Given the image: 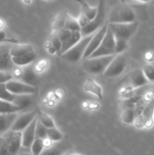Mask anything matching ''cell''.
Listing matches in <instances>:
<instances>
[{"mask_svg": "<svg viewBox=\"0 0 154 155\" xmlns=\"http://www.w3.org/2000/svg\"><path fill=\"white\" fill-rule=\"evenodd\" d=\"M83 89L88 93L98 97L99 99L103 98V90L101 86L95 80L91 78H88L83 84Z\"/></svg>", "mask_w": 154, "mask_h": 155, "instance_id": "obj_20", "label": "cell"}, {"mask_svg": "<svg viewBox=\"0 0 154 155\" xmlns=\"http://www.w3.org/2000/svg\"><path fill=\"white\" fill-rule=\"evenodd\" d=\"M45 1H46V2H51V1H52V0H45Z\"/></svg>", "mask_w": 154, "mask_h": 155, "instance_id": "obj_43", "label": "cell"}, {"mask_svg": "<svg viewBox=\"0 0 154 155\" xmlns=\"http://www.w3.org/2000/svg\"><path fill=\"white\" fill-rule=\"evenodd\" d=\"M22 148V132L10 130L0 135V155H17Z\"/></svg>", "mask_w": 154, "mask_h": 155, "instance_id": "obj_1", "label": "cell"}, {"mask_svg": "<svg viewBox=\"0 0 154 155\" xmlns=\"http://www.w3.org/2000/svg\"><path fill=\"white\" fill-rule=\"evenodd\" d=\"M15 95L11 93L6 88L5 83H0V98L5 101L12 102Z\"/></svg>", "mask_w": 154, "mask_h": 155, "instance_id": "obj_32", "label": "cell"}, {"mask_svg": "<svg viewBox=\"0 0 154 155\" xmlns=\"http://www.w3.org/2000/svg\"><path fill=\"white\" fill-rule=\"evenodd\" d=\"M116 54L88 58L85 59L83 68L88 73L91 74H94V75L104 74V71H106L110 62L114 58Z\"/></svg>", "mask_w": 154, "mask_h": 155, "instance_id": "obj_3", "label": "cell"}, {"mask_svg": "<svg viewBox=\"0 0 154 155\" xmlns=\"http://www.w3.org/2000/svg\"><path fill=\"white\" fill-rule=\"evenodd\" d=\"M72 155H79V154H72Z\"/></svg>", "mask_w": 154, "mask_h": 155, "instance_id": "obj_44", "label": "cell"}, {"mask_svg": "<svg viewBox=\"0 0 154 155\" xmlns=\"http://www.w3.org/2000/svg\"><path fill=\"white\" fill-rule=\"evenodd\" d=\"M134 125L137 129H150L154 125V97L146 102Z\"/></svg>", "mask_w": 154, "mask_h": 155, "instance_id": "obj_7", "label": "cell"}, {"mask_svg": "<svg viewBox=\"0 0 154 155\" xmlns=\"http://www.w3.org/2000/svg\"><path fill=\"white\" fill-rule=\"evenodd\" d=\"M13 78L20 80L24 83L35 86L37 82V77L33 68L30 64L23 67H18L14 68L11 71Z\"/></svg>", "mask_w": 154, "mask_h": 155, "instance_id": "obj_11", "label": "cell"}, {"mask_svg": "<svg viewBox=\"0 0 154 155\" xmlns=\"http://www.w3.org/2000/svg\"><path fill=\"white\" fill-rule=\"evenodd\" d=\"M11 79H13L11 72L0 71V83H6Z\"/></svg>", "mask_w": 154, "mask_h": 155, "instance_id": "obj_36", "label": "cell"}, {"mask_svg": "<svg viewBox=\"0 0 154 155\" xmlns=\"http://www.w3.org/2000/svg\"><path fill=\"white\" fill-rule=\"evenodd\" d=\"M48 128L42 125L39 120H37V124L36 127V139H44L47 137Z\"/></svg>", "mask_w": 154, "mask_h": 155, "instance_id": "obj_34", "label": "cell"}, {"mask_svg": "<svg viewBox=\"0 0 154 155\" xmlns=\"http://www.w3.org/2000/svg\"><path fill=\"white\" fill-rule=\"evenodd\" d=\"M36 58V54L35 51H30V52L24 54L23 55L18 56V57H12V61L15 66L23 67L26 65H29L35 61Z\"/></svg>", "mask_w": 154, "mask_h": 155, "instance_id": "obj_21", "label": "cell"}, {"mask_svg": "<svg viewBox=\"0 0 154 155\" xmlns=\"http://www.w3.org/2000/svg\"><path fill=\"white\" fill-rule=\"evenodd\" d=\"M47 137L52 141L53 142H58L63 139V136L60 130H57L55 127L52 128H48L47 131Z\"/></svg>", "mask_w": 154, "mask_h": 155, "instance_id": "obj_31", "label": "cell"}, {"mask_svg": "<svg viewBox=\"0 0 154 155\" xmlns=\"http://www.w3.org/2000/svg\"><path fill=\"white\" fill-rule=\"evenodd\" d=\"M81 6V12L84 14L89 20H92L97 15L98 7H91L85 0H76Z\"/></svg>", "mask_w": 154, "mask_h": 155, "instance_id": "obj_24", "label": "cell"}, {"mask_svg": "<svg viewBox=\"0 0 154 155\" xmlns=\"http://www.w3.org/2000/svg\"><path fill=\"white\" fill-rule=\"evenodd\" d=\"M70 150V144L63 139L58 142H53L51 145L44 148L40 155H64Z\"/></svg>", "mask_w": 154, "mask_h": 155, "instance_id": "obj_15", "label": "cell"}, {"mask_svg": "<svg viewBox=\"0 0 154 155\" xmlns=\"http://www.w3.org/2000/svg\"><path fill=\"white\" fill-rule=\"evenodd\" d=\"M45 148L44 141L42 139H35L34 142L30 146V151L33 155H40Z\"/></svg>", "mask_w": 154, "mask_h": 155, "instance_id": "obj_30", "label": "cell"}, {"mask_svg": "<svg viewBox=\"0 0 154 155\" xmlns=\"http://www.w3.org/2000/svg\"><path fill=\"white\" fill-rule=\"evenodd\" d=\"M64 155H72V154H71V153H69V152H67L66 154H65Z\"/></svg>", "mask_w": 154, "mask_h": 155, "instance_id": "obj_42", "label": "cell"}, {"mask_svg": "<svg viewBox=\"0 0 154 155\" xmlns=\"http://www.w3.org/2000/svg\"><path fill=\"white\" fill-rule=\"evenodd\" d=\"M56 33L62 42V48L59 56H60L62 54L66 52L67 50H69V48H72L82 38V36L80 32L70 31L65 27L59 30Z\"/></svg>", "mask_w": 154, "mask_h": 155, "instance_id": "obj_9", "label": "cell"}, {"mask_svg": "<svg viewBox=\"0 0 154 155\" xmlns=\"http://www.w3.org/2000/svg\"><path fill=\"white\" fill-rule=\"evenodd\" d=\"M67 12H63L57 14V16L53 21L52 24V33H57L61 29L64 28L65 18Z\"/></svg>", "mask_w": 154, "mask_h": 155, "instance_id": "obj_26", "label": "cell"}, {"mask_svg": "<svg viewBox=\"0 0 154 155\" xmlns=\"http://www.w3.org/2000/svg\"><path fill=\"white\" fill-rule=\"evenodd\" d=\"M22 2L27 5H30V4H31L32 0H22Z\"/></svg>", "mask_w": 154, "mask_h": 155, "instance_id": "obj_40", "label": "cell"}, {"mask_svg": "<svg viewBox=\"0 0 154 155\" xmlns=\"http://www.w3.org/2000/svg\"><path fill=\"white\" fill-rule=\"evenodd\" d=\"M105 19V8H104V0H99L98 6V12L95 18L88 21L85 27H82L80 33L82 36H86L93 34L97 30H99L104 24Z\"/></svg>", "mask_w": 154, "mask_h": 155, "instance_id": "obj_6", "label": "cell"}, {"mask_svg": "<svg viewBox=\"0 0 154 155\" xmlns=\"http://www.w3.org/2000/svg\"><path fill=\"white\" fill-rule=\"evenodd\" d=\"M121 120L125 124L131 125L134 124V120L136 119V115L134 113V110L133 108H125L122 109V111L120 115Z\"/></svg>", "mask_w": 154, "mask_h": 155, "instance_id": "obj_27", "label": "cell"}, {"mask_svg": "<svg viewBox=\"0 0 154 155\" xmlns=\"http://www.w3.org/2000/svg\"><path fill=\"white\" fill-rule=\"evenodd\" d=\"M37 117L38 120L40 121L41 124L45 126L46 128H52V127H55V124H54L53 119L47 114L44 113L41 110H39L37 113Z\"/></svg>", "mask_w": 154, "mask_h": 155, "instance_id": "obj_29", "label": "cell"}, {"mask_svg": "<svg viewBox=\"0 0 154 155\" xmlns=\"http://www.w3.org/2000/svg\"><path fill=\"white\" fill-rule=\"evenodd\" d=\"M77 19H78L79 24V25H80V27H81V28H82V27H85V26L86 24H87L88 23V21H90V20H89L88 18L87 17H86L85 15H84V14L82 13V12H81V13H80L79 16V18H77Z\"/></svg>", "mask_w": 154, "mask_h": 155, "instance_id": "obj_37", "label": "cell"}, {"mask_svg": "<svg viewBox=\"0 0 154 155\" xmlns=\"http://www.w3.org/2000/svg\"><path fill=\"white\" fill-rule=\"evenodd\" d=\"M24 151H22V148H21V151H19V153H18L17 155H33L31 153V151H27V150H28V149H26V148H24Z\"/></svg>", "mask_w": 154, "mask_h": 155, "instance_id": "obj_39", "label": "cell"}, {"mask_svg": "<svg viewBox=\"0 0 154 155\" xmlns=\"http://www.w3.org/2000/svg\"><path fill=\"white\" fill-rule=\"evenodd\" d=\"M33 50L34 49L33 45L30 44H19L18 42V43H12L10 52L12 57H18L27 54Z\"/></svg>", "mask_w": 154, "mask_h": 155, "instance_id": "obj_22", "label": "cell"}, {"mask_svg": "<svg viewBox=\"0 0 154 155\" xmlns=\"http://www.w3.org/2000/svg\"><path fill=\"white\" fill-rule=\"evenodd\" d=\"M111 54H116V42L114 36L108 27L101 45L88 58L101 57Z\"/></svg>", "mask_w": 154, "mask_h": 155, "instance_id": "obj_8", "label": "cell"}, {"mask_svg": "<svg viewBox=\"0 0 154 155\" xmlns=\"http://www.w3.org/2000/svg\"><path fill=\"white\" fill-rule=\"evenodd\" d=\"M38 117L33 119V120L22 131V148L30 149V146L36 139V127L37 124Z\"/></svg>", "mask_w": 154, "mask_h": 155, "instance_id": "obj_17", "label": "cell"}, {"mask_svg": "<svg viewBox=\"0 0 154 155\" xmlns=\"http://www.w3.org/2000/svg\"><path fill=\"white\" fill-rule=\"evenodd\" d=\"M107 29H108V24L104 23V25L99 30L95 32L93 37L91 38V41L89 42L87 48H86L85 54L83 55V59L88 58V57H90L91 54L99 47L101 42H102L103 39H104V36H105L106 33H107Z\"/></svg>", "mask_w": 154, "mask_h": 155, "instance_id": "obj_14", "label": "cell"}, {"mask_svg": "<svg viewBox=\"0 0 154 155\" xmlns=\"http://www.w3.org/2000/svg\"><path fill=\"white\" fill-rule=\"evenodd\" d=\"M126 67L127 58L125 54L123 53L116 54L106 71H104V75L106 77H110V78L119 77L124 72Z\"/></svg>", "mask_w": 154, "mask_h": 155, "instance_id": "obj_10", "label": "cell"}, {"mask_svg": "<svg viewBox=\"0 0 154 155\" xmlns=\"http://www.w3.org/2000/svg\"><path fill=\"white\" fill-rule=\"evenodd\" d=\"M19 111H21V109L14 105L13 103L0 98V114L15 113V112L18 113Z\"/></svg>", "mask_w": 154, "mask_h": 155, "instance_id": "obj_28", "label": "cell"}, {"mask_svg": "<svg viewBox=\"0 0 154 155\" xmlns=\"http://www.w3.org/2000/svg\"><path fill=\"white\" fill-rule=\"evenodd\" d=\"M5 85L8 90L14 95H23V94L33 95L36 92L35 86L24 83L14 78L8 81Z\"/></svg>", "mask_w": 154, "mask_h": 155, "instance_id": "obj_13", "label": "cell"}, {"mask_svg": "<svg viewBox=\"0 0 154 155\" xmlns=\"http://www.w3.org/2000/svg\"><path fill=\"white\" fill-rule=\"evenodd\" d=\"M134 1L140 2H143V3H147L149 2H150L151 0H134Z\"/></svg>", "mask_w": 154, "mask_h": 155, "instance_id": "obj_41", "label": "cell"}, {"mask_svg": "<svg viewBox=\"0 0 154 155\" xmlns=\"http://www.w3.org/2000/svg\"><path fill=\"white\" fill-rule=\"evenodd\" d=\"M64 27L67 30L73 32H80L81 30V27L79 24L78 19L71 16L68 12L66 13V18H65Z\"/></svg>", "mask_w": 154, "mask_h": 155, "instance_id": "obj_25", "label": "cell"}, {"mask_svg": "<svg viewBox=\"0 0 154 155\" xmlns=\"http://www.w3.org/2000/svg\"><path fill=\"white\" fill-rule=\"evenodd\" d=\"M12 43L14 42H0V71L11 72L15 65L12 61V56L10 50Z\"/></svg>", "mask_w": 154, "mask_h": 155, "instance_id": "obj_12", "label": "cell"}, {"mask_svg": "<svg viewBox=\"0 0 154 155\" xmlns=\"http://www.w3.org/2000/svg\"><path fill=\"white\" fill-rule=\"evenodd\" d=\"M136 21L134 11L126 4L119 5L112 9L109 17V23L122 24L131 23Z\"/></svg>", "mask_w": 154, "mask_h": 155, "instance_id": "obj_4", "label": "cell"}, {"mask_svg": "<svg viewBox=\"0 0 154 155\" xmlns=\"http://www.w3.org/2000/svg\"><path fill=\"white\" fill-rule=\"evenodd\" d=\"M11 103L19 107L21 110H24V108L30 105L32 103V95H29V94L15 95L14 98Z\"/></svg>", "mask_w": 154, "mask_h": 155, "instance_id": "obj_23", "label": "cell"}, {"mask_svg": "<svg viewBox=\"0 0 154 155\" xmlns=\"http://www.w3.org/2000/svg\"><path fill=\"white\" fill-rule=\"evenodd\" d=\"M51 47L59 55L62 48V42L56 33H52L51 39Z\"/></svg>", "mask_w": 154, "mask_h": 155, "instance_id": "obj_33", "label": "cell"}, {"mask_svg": "<svg viewBox=\"0 0 154 155\" xmlns=\"http://www.w3.org/2000/svg\"><path fill=\"white\" fill-rule=\"evenodd\" d=\"M18 116V112L0 114V135L4 134L11 130Z\"/></svg>", "mask_w": 154, "mask_h": 155, "instance_id": "obj_19", "label": "cell"}, {"mask_svg": "<svg viewBox=\"0 0 154 155\" xmlns=\"http://www.w3.org/2000/svg\"><path fill=\"white\" fill-rule=\"evenodd\" d=\"M140 22L134 21L131 23H122V24H113L108 23V27L113 34L115 40L124 41L128 42L137 32Z\"/></svg>", "mask_w": 154, "mask_h": 155, "instance_id": "obj_2", "label": "cell"}, {"mask_svg": "<svg viewBox=\"0 0 154 155\" xmlns=\"http://www.w3.org/2000/svg\"><path fill=\"white\" fill-rule=\"evenodd\" d=\"M36 116H37V113L35 110L18 115L14 124H12L11 130L16 132H22Z\"/></svg>", "mask_w": 154, "mask_h": 155, "instance_id": "obj_18", "label": "cell"}, {"mask_svg": "<svg viewBox=\"0 0 154 155\" xmlns=\"http://www.w3.org/2000/svg\"><path fill=\"white\" fill-rule=\"evenodd\" d=\"M149 83V81L145 77L142 69L134 70L132 72L130 73L128 77V87L129 91L142 87Z\"/></svg>", "mask_w": 154, "mask_h": 155, "instance_id": "obj_16", "label": "cell"}, {"mask_svg": "<svg viewBox=\"0 0 154 155\" xmlns=\"http://www.w3.org/2000/svg\"><path fill=\"white\" fill-rule=\"evenodd\" d=\"M94 34L95 33L88 35V36H83L75 45L67 50L66 52L62 54L60 57L69 62H73V63L78 62L79 61L83 58V55H84L86 48H87L91 38L93 37Z\"/></svg>", "mask_w": 154, "mask_h": 155, "instance_id": "obj_5", "label": "cell"}, {"mask_svg": "<svg viewBox=\"0 0 154 155\" xmlns=\"http://www.w3.org/2000/svg\"><path fill=\"white\" fill-rule=\"evenodd\" d=\"M142 71L149 83H154V67L151 64H146Z\"/></svg>", "mask_w": 154, "mask_h": 155, "instance_id": "obj_35", "label": "cell"}, {"mask_svg": "<svg viewBox=\"0 0 154 155\" xmlns=\"http://www.w3.org/2000/svg\"><path fill=\"white\" fill-rule=\"evenodd\" d=\"M5 41H8V42H14V43H18V40L14 39H7L6 38V33L4 30L0 29V42H5Z\"/></svg>", "mask_w": 154, "mask_h": 155, "instance_id": "obj_38", "label": "cell"}]
</instances>
